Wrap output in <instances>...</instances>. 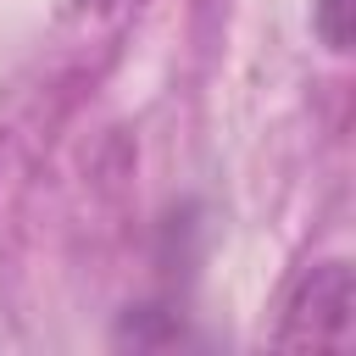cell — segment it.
Here are the masks:
<instances>
[{"mask_svg":"<svg viewBox=\"0 0 356 356\" xmlns=\"http://www.w3.org/2000/svg\"><path fill=\"white\" fill-rule=\"evenodd\" d=\"M350 312H356L350 261L345 256L312 261L284 289L278 317L267 328V345H278V350H350Z\"/></svg>","mask_w":356,"mask_h":356,"instance_id":"1","label":"cell"},{"mask_svg":"<svg viewBox=\"0 0 356 356\" xmlns=\"http://www.w3.org/2000/svg\"><path fill=\"white\" fill-rule=\"evenodd\" d=\"M312 28L334 56H345L350 50V0H312Z\"/></svg>","mask_w":356,"mask_h":356,"instance_id":"2","label":"cell"}]
</instances>
